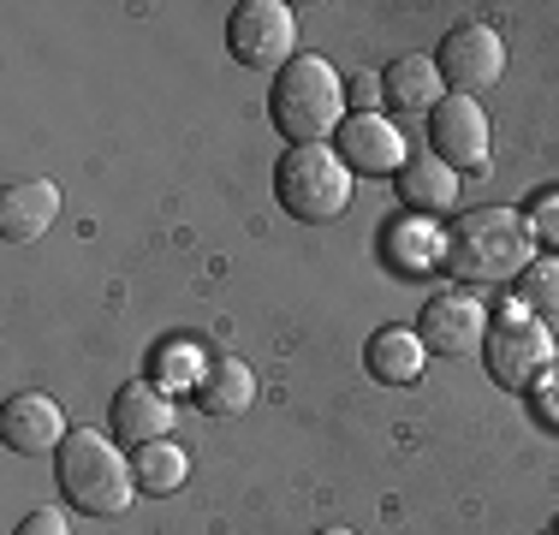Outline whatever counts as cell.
<instances>
[{"instance_id": "cell-19", "label": "cell", "mask_w": 559, "mask_h": 535, "mask_svg": "<svg viewBox=\"0 0 559 535\" xmlns=\"http://www.w3.org/2000/svg\"><path fill=\"white\" fill-rule=\"evenodd\" d=\"M388 250H393V262L405 268V274H417V268H435V262H447V238L435 233L429 221H417V214H405V221L388 233Z\"/></svg>"}, {"instance_id": "cell-7", "label": "cell", "mask_w": 559, "mask_h": 535, "mask_svg": "<svg viewBox=\"0 0 559 535\" xmlns=\"http://www.w3.org/2000/svg\"><path fill=\"white\" fill-rule=\"evenodd\" d=\"M435 66H441L452 96L476 102L483 90H495L500 72H506V36L495 31V24H452L447 43L435 48Z\"/></svg>"}, {"instance_id": "cell-15", "label": "cell", "mask_w": 559, "mask_h": 535, "mask_svg": "<svg viewBox=\"0 0 559 535\" xmlns=\"http://www.w3.org/2000/svg\"><path fill=\"white\" fill-rule=\"evenodd\" d=\"M381 84H388V107H405V114H435V107L452 96L441 66H435V54H405V60H393L388 72H381Z\"/></svg>"}, {"instance_id": "cell-22", "label": "cell", "mask_w": 559, "mask_h": 535, "mask_svg": "<svg viewBox=\"0 0 559 535\" xmlns=\"http://www.w3.org/2000/svg\"><path fill=\"white\" fill-rule=\"evenodd\" d=\"M345 102H352V107H357V114H376V107H381V102H388V84H381V78H376V72H357V78H352V84H345Z\"/></svg>"}, {"instance_id": "cell-3", "label": "cell", "mask_w": 559, "mask_h": 535, "mask_svg": "<svg viewBox=\"0 0 559 535\" xmlns=\"http://www.w3.org/2000/svg\"><path fill=\"white\" fill-rule=\"evenodd\" d=\"M55 476H60L66 500L84 506L90 518L131 512V494H138L131 459L119 452V440L96 435V428H72V435H66V447L55 452Z\"/></svg>"}, {"instance_id": "cell-10", "label": "cell", "mask_w": 559, "mask_h": 535, "mask_svg": "<svg viewBox=\"0 0 559 535\" xmlns=\"http://www.w3.org/2000/svg\"><path fill=\"white\" fill-rule=\"evenodd\" d=\"M334 155L352 173H364V179H388V173L399 179V173L411 167L405 131H399L388 114H345V126L334 138Z\"/></svg>"}, {"instance_id": "cell-24", "label": "cell", "mask_w": 559, "mask_h": 535, "mask_svg": "<svg viewBox=\"0 0 559 535\" xmlns=\"http://www.w3.org/2000/svg\"><path fill=\"white\" fill-rule=\"evenodd\" d=\"M12 535H72V524H66V512H55V506H36Z\"/></svg>"}, {"instance_id": "cell-6", "label": "cell", "mask_w": 559, "mask_h": 535, "mask_svg": "<svg viewBox=\"0 0 559 535\" xmlns=\"http://www.w3.org/2000/svg\"><path fill=\"white\" fill-rule=\"evenodd\" d=\"M226 48L250 72H286L298 60V12L286 0H238L226 19Z\"/></svg>"}, {"instance_id": "cell-2", "label": "cell", "mask_w": 559, "mask_h": 535, "mask_svg": "<svg viewBox=\"0 0 559 535\" xmlns=\"http://www.w3.org/2000/svg\"><path fill=\"white\" fill-rule=\"evenodd\" d=\"M274 126L286 131L292 150H304V143H328L340 138L345 126V78L334 72V60H322V54H298V60L286 66V72L274 78Z\"/></svg>"}, {"instance_id": "cell-11", "label": "cell", "mask_w": 559, "mask_h": 535, "mask_svg": "<svg viewBox=\"0 0 559 535\" xmlns=\"http://www.w3.org/2000/svg\"><path fill=\"white\" fill-rule=\"evenodd\" d=\"M66 411L55 393H12L7 411H0V440H7L19 459H43V452L66 447Z\"/></svg>"}, {"instance_id": "cell-13", "label": "cell", "mask_w": 559, "mask_h": 535, "mask_svg": "<svg viewBox=\"0 0 559 535\" xmlns=\"http://www.w3.org/2000/svg\"><path fill=\"white\" fill-rule=\"evenodd\" d=\"M60 221V185L55 179H19L0 191V238L7 245H36Z\"/></svg>"}, {"instance_id": "cell-16", "label": "cell", "mask_w": 559, "mask_h": 535, "mask_svg": "<svg viewBox=\"0 0 559 535\" xmlns=\"http://www.w3.org/2000/svg\"><path fill=\"white\" fill-rule=\"evenodd\" d=\"M364 364L381 387H417L423 369H429V345L417 340V328H381L376 340H369Z\"/></svg>"}, {"instance_id": "cell-17", "label": "cell", "mask_w": 559, "mask_h": 535, "mask_svg": "<svg viewBox=\"0 0 559 535\" xmlns=\"http://www.w3.org/2000/svg\"><path fill=\"white\" fill-rule=\"evenodd\" d=\"M459 173L447 167L441 155H417L405 173H399V197L411 203V214H452L459 209Z\"/></svg>"}, {"instance_id": "cell-26", "label": "cell", "mask_w": 559, "mask_h": 535, "mask_svg": "<svg viewBox=\"0 0 559 535\" xmlns=\"http://www.w3.org/2000/svg\"><path fill=\"white\" fill-rule=\"evenodd\" d=\"M542 535H559V530H542Z\"/></svg>"}, {"instance_id": "cell-23", "label": "cell", "mask_w": 559, "mask_h": 535, "mask_svg": "<svg viewBox=\"0 0 559 535\" xmlns=\"http://www.w3.org/2000/svg\"><path fill=\"white\" fill-rule=\"evenodd\" d=\"M530 233H536V245L548 238V245H559V191L542 197L536 209H530Z\"/></svg>"}, {"instance_id": "cell-4", "label": "cell", "mask_w": 559, "mask_h": 535, "mask_svg": "<svg viewBox=\"0 0 559 535\" xmlns=\"http://www.w3.org/2000/svg\"><path fill=\"white\" fill-rule=\"evenodd\" d=\"M352 185L357 173L334 155V143H304V150H286L274 167V197L292 221L304 226H322V221H340L352 209Z\"/></svg>"}, {"instance_id": "cell-12", "label": "cell", "mask_w": 559, "mask_h": 535, "mask_svg": "<svg viewBox=\"0 0 559 535\" xmlns=\"http://www.w3.org/2000/svg\"><path fill=\"white\" fill-rule=\"evenodd\" d=\"M173 428H179V405L162 381H126L114 393V440L150 447V440H167Z\"/></svg>"}, {"instance_id": "cell-25", "label": "cell", "mask_w": 559, "mask_h": 535, "mask_svg": "<svg viewBox=\"0 0 559 535\" xmlns=\"http://www.w3.org/2000/svg\"><path fill=\"white\" fill-rule=\"evenodd\" d=\"M316 535H357V530H340V524H334V530H316Z\"/></svg>"}, {"instance_id": "cell-20", "label": "cell", "mask_w": 559, "mask_h": 535, "mask_svg": "<svg viewBox=\"0 0 559 535\" xmlns=\"http://www.w3.org/2000/svg\"><path fill=\"white\" fill-rule=\"evenodd\" d=\"M518 310L559 328V257H536L518 274Z\"/></svg>"}, {"instance_id": "cell-18", "label": "cell", "mask_w": 559, "mask_h": 535, "mask_svg": "<svg viewBox=\"0 0 559 535\" xmlns=\"http://www.w3.org/2000/svg\"><path fill=\"white\" fill-rule=\"evenodd\" d=\"M131 476H138V494L167 500V494H179L185 476H191V452H185L179 440H150V447H131Z\"/></svg>"}, {"instance_id": "cell-14", "label": "cell", "mask_w": 559, "mask_h": 535, "mask_svg": "<svg viewBox=\"0 0 559 535\" xmlns=\"http://www.w3.org/2000/svg\"><path fill=\"white\" fill-rule=\"evenodd\" d=\"M197 405L209 411V417H245L250 405H257V369L245 364V357L233 352H215L203 364V381L191 387Z\"/></svg>"}, {"instance_id": "cell-8", "label": "cell", "mask_w": 559, "mask_h": 535, "mask_svg": "<svg viewBox=\"0 0 559 535\" xmlns=\"http://www.w3.org/2000/svg\"><path fill=\"white\" fill-rule=\"evenodd\" d=\"M429 143L452 173H488L495 167V126L471 96H447L429 114Z\"/></svg>"}, {"instance_id": "cell-1", "label": "cell", "mask_w": 559, "mask_h": 535, "mask_svg": "<svg viewBox=\"0 0 559 535\" xmlns=\"http://www.w3.org/2000/svg\"><path fill=\"white\" fill-rule=\"evenodd\" d=\"M536 262V233L530 214L512 209H476L447 233V268L464 286H495V280H518Z\"/></svg>"}, {"instance_id": "cell-9", "label": "cell", "mask_w": 559, "mask_h": 535, "mask_svg": "<svg viewBox=\"0 0 559 535\" xmlns=\"http://www.w3.org/2000/svg\"><path fill=\"white\" fill-rule=\"evenodd\" d=\"M417 340L429 345V357H464V352H483L488 340V310L483 298L471 292H435L417 316Z\"/></svg>"}, {"instance_id": "cell-5", "label": "cell", "mask_w": 559, "mask_h": 535, "mask_svg": "<svg viewBox=\"0 0 559 535\" xmlns=\"http://www.w3.org/2000/svg\"><path fill=\"white\" fill-rule=\"evenodd\" d=\"M483 364H488V374H495L506 393H530V387H542L554 374V364H559L554 328H548V321H536V316H524L512 304V310L488 328Z\"/></svg>"}, {"instance_id": "cell-21", "label": "cell", "mask_w": 559, "mask_h": 535, "mask_svg": "<svg viewBox=\"0 0 559 535\" xmlns=\"http://www.w3.org/2000/svg\"><path fill=\"white\" fill-rule=\"evenodd\" d=\"M203 364H209V357L197 352V345H185V340H179V345H173V352L162 357V374H155V381H162L167 393H173L179 381H185V387H197V381H203Z\"/></svg>"}]
</instances>
